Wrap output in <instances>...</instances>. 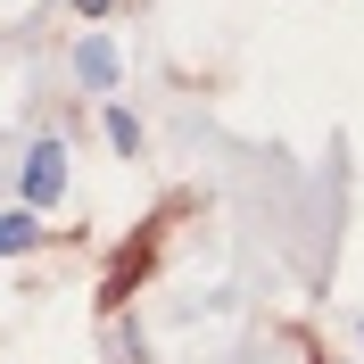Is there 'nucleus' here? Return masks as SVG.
<instances>
[{
  "mask_svg": "<svg viewBox=\"0 0 364 364\" xmlns=\"http://www.w3.org/2000/svg\"><path fill=\"white\" fill-rule=\"evenodd\" d=\"M108 141L124 149V158H141V124H133V108H108Z\"/></svg>",
  "mask_w": 364,
  "mask_h": 364,
  "instance_id": "nucleus-4",
  "label": "nucleus"
},
{
  "mask_svg": "<svg viewBox=\"0 0 364 364\" xmlns=\"http://www.w3.org/2000/svg\"><path fill=\"white\" fill-rule=\"evenodd\" d=\"M75 9H83V17H108V9H116V0H75Z\"/></svg>",
  "mask_w": 364,
  "mask_h": 364,
  "instance_id": "nucleus-5",
  "label": "nucleus"
},
{
  "mask_svg": "<svg viewBox=\"0 0 364 364\" xmlns=\"http://www.w3.org/2000/svg\"><path fill=\"white\" fill-rule=\"evenodd\" d=\"M67 199V141H33L25 149V207Z\"/></svg>",
  "mask_w": 364,
  "mask_h": 364,
  "instance_id": "nucleus-1",
  "label": "nucleus"
},
{
  "mask_svg": "<svg viewBox=\"0 0 364 364\" xmlns=\"http://www.w3.org/2000/svg\"><path fill=\"white\" fill-rule=\"evenodd\" d=\"M75 83L83 91H116V42L108 33H83L75 42Z\"/></svg>",
  "mask_w": 364,
  "mask_h": 364,
  "instance_id": "nucleus-2",
  "label": "nucleus"
},
{
  "mask_svg": "<svg viewBox=\"0 0 364 364\" xmlns=\"http://www.w3.org/2000/svg\"><path fill=\"white\" fill-rule=\"evenodd\" d=\"M33 240H42V224H33V207H9V215H0V257H25Z\"/></svg>",
  "mask_w": 364,
  "mask_h": 364,
  "instance_id": "nucleus-3",
  "label": "nucleus"
}]
</instances>
